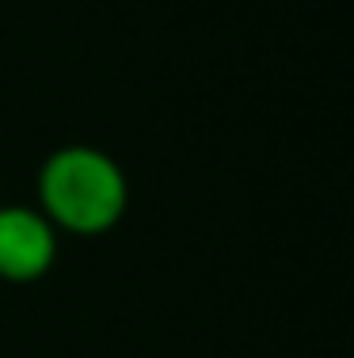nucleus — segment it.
Returning a JSON list of instances; mask_svg holds the SVG:
<instances>
[{
  "label": "nucleus",
  "mask_w": 354,
  "mask_h": 358,
  "mask_svg": "<svg viewBox=\"0 0 354 358\" xmlns=\"http://www.w3.org/2000/svg\"><path fill=\"white\" fill-rule=\"evenodd\" d=\"M61 233L35 202H0V282L31 286L54 271Z\"/></svg>",
  "instance_id": "nucleus-2"
},
{
  "label": "nucleus",
  "mask_w": 354,
  "mask_h": 358,
  "mask_svg": "<svg viewBox=\"0 0 354 358\" xmlns=\"http://www.w3.org/2000/svg\"><path fill=\"white\" fill-rule=\"evenodd\" d=\"M35 206L61 236H103L130 210V179L99 145H61L38 164Z\"/></svg>",
  "instance_id": "nucleus-1"
}]
</instances>
